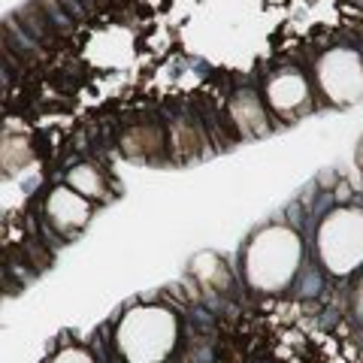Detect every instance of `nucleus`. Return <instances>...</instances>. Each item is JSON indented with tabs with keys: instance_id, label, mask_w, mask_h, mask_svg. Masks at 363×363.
I'll return each instance as SVG.
<instances>
[{
	"instance_id": "1",
	"label": "nucleus",
	"mask_w": 363,
	"mask_h": 363,
	"mask_svg": "<svg viewBox=\"0 0 363 363\" xmlns=\"http://www.w3.org/2000/svg\"><path fill=\"white\" fill-rule=\"evenodd\" d=\"M16 18L21 21V28H25V30L30 33L33 40H37V43H45V45L52 43L55 30H58V28H55L52 21H49V16H45L43 9H40V4H37V0H33V6H21Z\"/></svg>"
},
{
	"instance_id": "2",
	"label": "nucleus",
	"mask_w": 363,
	"mask_h": 363,
	"mask_svg": "<svg viewBox=\"0 0 363 363\" xmlns=\"http://www.w3.org/2000/svg\"><path fill=\"white\" fill-rule=\"evenodd\" d=\"M37 4H40V9H43L45 16H49V21H52V25L58 28V30H70V28H73L70 13H67V9L58 4V0H37Z\"/></svg>"
},
{
	"instance_id": "3",
	"label": "nucleus",
	"mask_w": 363,
	"mask_h": 363,
	"mask_svg": "<svg viewBox=\"0 0 363 363\" xmlns=\"http://www.w3.org/2000/svg\"><path fill=\"white\" fill-rule=\"evenodd\" d=\"M58 4L67 9V13H70V18L76 21V18H85L88 16V9L82 6V0H58Z\"/></svg>"
},
{
	"instance_id": "4",
	"label": "nucleus",
	"mask_w": 363,
	"mask_h": 363,
	"mask_svg": "<svg viewBox=\"0 0 363 363\" xmlns=\"http://www.w3.org/2000/svg\"><path fill=\"white\" fill-rule=\"evenodd\" d=\"M82 6L88 9V16H91V13H97V6H100V0H82Z\"/></svg>"
}]
</instances>
